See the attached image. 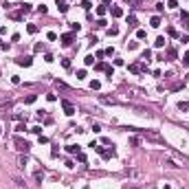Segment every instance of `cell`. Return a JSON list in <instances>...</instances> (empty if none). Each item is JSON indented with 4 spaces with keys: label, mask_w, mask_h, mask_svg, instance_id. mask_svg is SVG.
<instances>
[{
    "label": "cell",
    "mask_w": 189,
    "mask_h": 189,
    "mask_svg": "<svg viewBox=\"0 0 189 189\" xmlns=\"http://www.w3.org/2000/svg\"><path fill=\"white\" fill-rule=\"evenodd\" d=\"M46 38H49L51 42H55V40H57V33H55V31H49V33H46Z\"/></svg>",
    "instance_id": "cell-21"
},
{
    "label": "cell",
    "mask_w": 189,
    "mask_h": 189,
    "mask_svg": "<svg viewBox=\"0 0 189 189\" xmlns=\"http://www.w3.org/2000/svg\"><path fill=\"white\" fill-rule=\"evenodd\" d=\"M26 31H29V33H38V26H35V24H29V26H26Z\"/></svg>",
    "instance_id": "cell-33"
},
{
    "label": "cell",
    "mask_w": 189,
    "mask_h": 189,
    "mask_svg": "<svg viewBox=\"0 0 189 189\" xmlns=\"http://www.w3.org/2000/svg\"><path fill=\"white\" fill-rule=\"evenodd\" d=\"M0 132H2V128H0Z\"/></svg>",
    "instance_id": "cell-46"
},
{
    "label": "cell",
    "mask_w": 189,
    "mask_h": 189,
    "mask_svg": "<svg viewBox=\"0 0 189 189\" xmlns=\"http://www.w3.org/2000/svg\"><path fill=\"white\" fill-rule=\"evenodd\" d=\"M108 2H110V0H103V5H108Z\"/></svg>",
    "instance_id": "cell-45"
},
{
    "label": "cell",
    "mask_w": 189,
    "mask_h": 189,
    "mask_svg": "<svg viewBox=\"0 0 189 189\" xmlns=\"http://www.w3.org/2000/svg\"><path fill=\"white\" fill-rule=\"evenodd\" d=\"M79 7H82L84 11H90V9H92V2H90V0H82V5H79Z\"/></svg>",
    "instance_id": "cell-13"
},
{
    "label": "cell",
    "mask_w": 189,
    "mask_h": 189,
    "mask_svg": "<svg viewBox=\"0 0 189 189\" xmlns=\"http://www.w3.org/2000/svg\"><path fill=\"white\" fill-rule=\"evenodd\" d=\"M176 55H178L176 53V46H169L167 49V59H176Z\"/></svg>",
    "instance_id": "cell-11"
},
{
    "label": "cell",
    "mask_w": 189,
    "mask_h": 189,
    "mask_svg": "<svg viewBox=\"0 0 189 189\" xmlns=\"http://www.w3.org/2000/svg\"><path fill=\"white\" fill-rule=\"evenodd\" d=\"M73 40H75L73 33H64V35H62V44H64V46H70V44H73Z\"/></svg>",
    "instance_id": "cell-6"
},
{
    "label": "cell",
    "mask_w": 189,
    "mask_h": 189,
    "mask_svg": "<svg viewBox=\"0 0 189 189\" xmlns=\"http://www.w3.org/2000/svg\"><path fill=\"white\" fill-rule=\"evenodd\" d=\"M16 64H18V66H24V68H26V66L33 64V57H31V55H22V57L16 59Z\"/></svg>",
    "instance_id": "cell-5"
},
{
    "label": "cell",
    "mask_w": 189,
    "mask_h": 189,
    "mask_svg": "<svg viewBox=\"0 0 189 189\" xmlns=\"http://www.w3.org/2000/svg\"><path fill=\"white\" fill-rule=\"evenodd\" d=\"M92 132H101V125H99V123H92Z\"/></svg>",
    "instance_id": "cell-43"
},
{
    "label": "cell",
    "mask_w": 189,
    "mask_h": 189,
    "mask_svg": "<svg viewBox=\"0 0 189 189\" xmlns=\"http://www.w3.org/2000/svg\"><path fill=\"white\" fill-rule=\"evenodd\" d=\"M66 152L68 154H79L82 149H79V145H66Z\"/></svg>",
    "instance_id": "cell-10"
},
{
    "label": "cell",
    "mask_w": 189,
    "mask_h": 189,
    "mask_svg": "<svg viewBox=\"0 0 189 189\" xmlns=\"http://www.w3.org/2000/svg\"><path fill=\"white\" fill-rule=\"evenodd\" d=\"M182 66H185V68H189V51L185 53V57H182Z\"/></svg>",
    "instance_id": "cell-26"
},
{
    "label": "cell",
    "mask_w": 189,
    "mask_h": 189,
    "mask_svg": "<svg viewBox=\"0 0 189 189\" xmlns=\"http://www.w3.org/2000/svg\"><path fill=\"white\" fill-rule=\"evenodd\" d=\"M62 66L64 68H70V59H62Z\"/></svg>",
    "instance_id": "cell-40"
},
{
    "label": "cell",
    "mask_w": 189,
    "mask_h": 189,
    "mask_svg": "<svg viewBox=\"0 0 189 189\" xmlns=\"http://www.w3.org/2000/svg\"><path fill=\"white\" fill-rule=\"evenodd\" d=\"M90 88H92V90H99V88H101V84H99L97 79H92V82H90Z\"/></svg>",
    "instance_id": "cell-24"
},
{
    "label": "cell",
    "mask_w": 189,
    "mask_h": 189,
    "mask_svg": "<svg viewBox=\"0 0 189 189\" xmlns=\"http://www.w3.org/2000/svg\"><path fill=\"white\" fill-rule=\"evenodd\" d=\"M167 35H172V38H174V35H176V29H174V26H167Z\"/></svg>",
    "instance_id": "cell-37"
},
{
    "label": "cell",
    "mask_w": 189,
    "mask_h": 189,
    "mask_svg": "<svg viewBox=\"0 0 189 189\" xmlns=\"http://www.w3.org/2000/svg\"><path fill=\"white\" fill-rule=\"evenodd\" d=\"M55 5H57L59 13H66V11H68V2H66V0H55Z\"/></svg>",
    "instance_id": "cell-7"
},
{
    "label": "cell",
    "mask_w": 189,
    "mask_h": 189,
    "mask_svg": "<svg viewBox=\"0 0 189 189\" xmlns=\"http://www.w3.org/2000/svg\"><path fill=\"white\" fill-rule=\"evenodd\" d=\"M167 7H169V9H176V7H178V0H169V2H167Z\"/></svg>",
    "instance_id": "cell-31"
},
{
    "label": "cell",
    "mask_w": 189,
    "mask_h": 189,
    "mask_svg": "<svg viewBox=\"0 0 189 189\" xmlns=\"http://www.w3.org/2000/svg\"><path fill=\"white\" fill-rule=\"evenodd\" d=\"M46 143H49V139H46V136H42V134H40V145H46Z\"/></svg>",
    "instance_id": "cell-42"
},
{
    "label": "cell",
    "mask_w": 189,
    "mask_h": 189,
    "mask_svg": "<svg viewBox=\"0 0 189 189\" xmlns=\"http://www.w3.org/2000/svg\"><path fill=\"white\" fill-rule=\"evenodd\" d=\"M38 13H42V16H44V13H46V7H44V5H40V7H38Z\"/></svg>",
    "instance_id": "cell-39"
},
{
    "label": "cell",
    "mask_w": 189,
    "mask_h": 189,
    "mask_svg": "<svg viewBox=\"0 0 189 189\" xmlns=\"http://www.w3.org/2000/svg\"><path fill=\"white\" fill-rule=\"evenodd\" d=\"M180 22H182V26H189V13H187V11H182V13H180Z\"/></svg>",
    "instance_id": "cell-12"
},
{
    "label": "cell",
    "mask_w": 189,
    "mask_h": 189,
    "mask_svg": "<svg viewBox=\"0 0 189 189\" xmlns=\"http://www.w3.org/2000/svg\"><path fill=\"white\" fill-rule=\"evenodd\" d=\"M154 44H156L158 49H163V46H165V38H156V42H154Z\"/></svg>",
    "instance_id": "cell-25"
},
{
    "label": "cell",
    "mask_w": 189,
    "mask_h": 189,
    "mask_svg": "<svg viewBox=\"0 0 189 189\" xmlns=\"http://www.w3.org/2000/svg\"><path fill=\"white\" fill-rule=\"evenodd\" d=\"M178 110H180V112L189 110V103H187V101H180V103H178Z\"/></svg>",
    "instance_id": "cell-18"
},
{
    "label": "cell",
    "mask_w": 189,
    "mask_h": 189,
    "mask_svg": "<svg viewBox=\"0 0 189 189\" xmlns=\"http://www.w3.org/2000/svg\"><path fill=\"white\" fill-rule=\"evenodd\" d=\"M84 77H86V68H79L77 70V79H84Z\"/></svg>",
    "instance_id": "cell-28"
},
{
    "label": "cell",
    "mask_w": 189,
    "mask_h": 189,
    "mask_svg": "<svg viewBox=\"0 0 189 189\" xmlns=\"http://www.w3.org/2000/svg\"><path fill=\"white\" fill-rule=\"evenodd\" d=\"M84 62H86V66H90V64H92V62H95V57H92V55H88V57L84 59Z\"/></svg>",
    "instance_id": "cell-38"
},
{
    "label": "cell",
    "mask_w": 189,
    "mask_h": 189,
    "mask_svg": "<svg viewBox=\"0 0 189 189\" xmlns=\"http://www.w3.org/2000/svg\"><path fill=\"white\" fill-rule=\"evenodd\" d=\"M16 148L20 149V152H24V154H26V152L31 149V145H29V141H22V139H18V136H16Z\"/></svg>",
    "instance_id": "cell-4"
},
{
    "label": "cell",
    "mask_w": 189,
    "mask_h": 189,
    "mask_svg": "<svg viewBox=\"0 0 189 189\" xmlns=\"http://www.w3.org/2000/svg\"><path fill=\"white\" fill-rule=\"evenodd\" d=\"M110 13H112V18H121V16H123V9H121V7H112V9H110Z\"/></svg>",
    "instance_id": "cell-8"
},
{
    "label": "cell",
    "mask_w": 189,
    "mask_h": 189,
    "mask_svg": "<svg viewBox=\"0 0 189 189\" xmlns=\"http://www.w3.org/2000/svg\"><path fill=\"white\" fill-rule=\"evenodd\" d=\"M152 59V51H143V62H149Z\"/></svg>",
    "instance_id": "cell-22"
},
{
    "label": "cell",
    "mask_w": 189,
    "mask_h": 189,
    "mask_svg": "<svg viewBox=\"0 0 189 189\" xmlns=\"http://www.w3.org/2000/svg\"><path fill=\"white\" fill-rule=\"evenodd\" d=\"M101 101H103V103H115V99H112V97H101Z\"/></svg>",
    "instance_id": "cell-36"
},
{
    "label": "cell",
    "mask_w": 189,
    "mask_h": 189,
    "mask_svg": "<svg viewBox=\"0 0 189 189\" xmlns=\"http://www.w3.org/2000/svg\"><path fill=\"white\" fill-rule=\"evenodd\" d=\"M106 5H101V7H97V16H106Z\"/></svg>",
    "instance_id": "cell-19"
},
{
    "label": "cell",
    "mask_w": 189,
    "mask_h": 189,
    "mask_svg": "<svg viewBox=\"0 0 189 189\" xmlns=\"http://www.w3.org/2000/svg\"><path fill=\"white\" fill-rule=\"evenodd\" d=\"M108 35H110V38L119 35V26H110V29H108Z\"/></svg>",
    "instance_id": "cell-16"
},
{
    "label": "cell",
    "mask_w": 189,
    "mask_h": 189,
    "mask_svg": "<svg viewBox=\"0 0 189 189\" xmlns=\"http://www.w3.org/2000/svg\"><path fill=\"white\" fill-rule=\"evenodd\" d=\"M24 130H26L24 123H18V125H16V132H24Z\"/></svg>",
    "instance_id": "cell-34"
},
{
    "label": "cell",
    "mask_w": 189,
    "mask_h": 189,
    "mask_svg": "<svg viewBox=\"0 0 189 189\" xmlns=\"http://www.w3.org/2000/svg\"><path fill=\"white\" fill-rule=\"evenodd\" d=\"M149 26H154V29H158V26H161V18H158V16H154L152 20H149Z\"/></svg>",
    "instance_id": "cell-14"
},
{
    "label": "cell",
    "mask_w": 189,
    "mask_h": 189,
    "mask_svg": "<svg viewBox=\"0 0 189 189\" xmlns=\"http://www.w3.org/2000/svg\"><path fill=\"white\" fill-rule=\"evenodd\" d=\"M24 101H26V103H33V101H35V95H29V97H26Z\"/></svg>",
    "instance_id": "cell-41"
},
{
    "label": "cell",
    "mask_w": 189,
    "mask_h": 189,
    "mask_svg": "<svg viewBox=\"0 0 189 189\" xmlns=\"http://www.w3.org/2000/svg\"><path fill=\"white\" fill-rule=\"evenodd\" d=\"M62 110H64V115H68V117L75 115V106L70 101H66V99H62Z\"/></svg>",
    "instance_id": "cell-3"
},
{
    "label": "cell",
    "mask_w": 189,
    "mask_h": 189,
    "mask_svg": "<svg viewBox=\"0 0 189 189\" xmlns=\"http://www.w3.org/2000/svg\"><path fill=\"white\" fill-rule=\"evenodd\" d=\"M95 152L101 154V158H106V161L115 156V149H108V148H97V145H95Z\"/></svg>",
    "instance_id": "cell-2"
},
{
    "label": "cell",
    "mask_w": 189,
    "mask_h": 189,
    "mask_svg": "<svg viewBox=\"0 0 189 189\" xmlns=\"http://www.w3.org/2000/svg\"><path fill=\"white\" fill-rule=\"evenodd\" d=\"M148 70V64L145 62H136V64H130V73L139 75V73H145Z\"/></svg>",
    "instance_id": "cell-1"
},
{
    "label": "cell",
    "mask_w": 189,
    "mask_h": 189,
    "mask_svg": "<svg viewBox=\"0 0 189 189\" xmlns=\"http://www.w3.org/2000/svg\"><path fill=\"white\" fill-rule=\"evenodd\" d=\"M136 49H139V42H134V40L128 42V51H136Z\"/></svg>",
    "instance_id": "cell-17"
},
{
    "label": "cell",
    "mask_w": 189,
    "mask_h": 189,
    "mask_svg": "<svg viewBox=\"0 0 189 189\" xmlns=\"http://www.w3.org/2000/svg\"><path fill=\"white\" fill-rule=\"evenodd\" d=\"M33 51H35V53H40V51H44V42H38V44H35V49H33Z\"/></svg>",
    "instance_id": "cell-27"
},
{
    "label": "cell",
    "mask_w": 189,
    "mask_h": 189,
    "mask_svg": "<svg viewBox=\"0 0 189 189\" xmlns=\"http://www.w3.org/2000/svg\"><path fill=\"white\" fill-rule=\"evenodd\" d=\"M35 180H38V182L44 180V172H35Z\"/></svg>",
    "instance_id": "cell-29"
},
{
    "label": "cell",
    "mask_w": 189,
    "mask_h": 189,
    "mask_svg": "<svg viewBox=\"0 0 189 189\" xmlns=\"http://www.w3.org/2000/svg\"><path fill=\"white\" fill-rule=\"evenodd\" d=\"M136 38H139V40H145V38H148V33L143 31V29H139V31H136Z\"/></svg>",
    "instance_id": "cell-20"
},
{
    "label": "cell",
    "mask_w": 189,
    "mask_h": 189,
    "mask_svg": "<svg viewBox=\"0 0 189 189\" xmlns=\"http://www.w3.org/2000/svg\"><path fill=\"white\" fill-rule=\"evenodd\" d=\"M79 29H82V26L77 24V22H70V31H79Z\"/></svg>",
    "instance_id": "cell-35"
},
{
    "label": "cell",
    "mask_w": 189,
    "mask_h": 189,
    "mask_svg": "<svg viewBox=\"0 0 189 189\" xmlns=\"http://www.w3.org/2000/svg\"><path fill=\"white\" fill-rule=\"evenodd\" d=\"M108 64H103V62H99V64H95V70H106Z\"/></svg>",
    "instance_id": "cell-23"
},
{
    "label": "cell",
    "mask_w": 189,
    "mask_h": 189,
    "mask_svg": "<svg viewBox=\"0 0 189 189\" xmlns=\"http://www.w3.org/2000/svg\"><path fill=\"white\" fill-rule=\"evenodd\" d=\"M106 75H108V79H112V77H115V70L108 66V68H106Z\"/></svg>",
    "instance_id": "cell-30"
},
{
    "label": "cell",
    "mask_w": 189,
    "mask_h": 189,
    "mask_svg": "<svg viewBox=\"0 0 189 189\" xmlns=\"http://www.w3.org/2000/svg\"><path fill=\"white\" fill-rule=\"evenodd\" d=\"M22 16H24V11H22V9H20V11H11V13H9V18H11V20H20Z\"/></svg>",
    "instance_id": "cell-9"
},
{
    "label": "cell",
    "mask_w": 189,
    "mask_h": 189,
    "mask_svg": "<svg viewBox=\"0 0 189 189\" xmlns=\"http://www.w3.org/2000/svg\"><path fill=\"white\" fill-rule=\"evenodd\" d=\"M31 132H33V134H42V128H40V125H33Z\"/></svg>",
    "instance_id": "cell-32"
},
{
    "label": "cell",
    "mask_w": 189,
    "mask_h": 189,
    "mask_svg": "<svg viewBox=\"0 0 189 189\" xmlns=\"http://www.w3.org/2000/svg\"><path fill=\"white\" fill-rule=\"evenodd\" d=\"M2 44H5V42H2V40H0V49H2Z\"/></svg>",
    "instance_id": "cell-44"
},
{
    "label": "cell",
    "mask_w": 189,
    "mask_h": 189,
    "mask_svg": "<svg viewBox=\"0 0 189 189\" xmlns=\"http://www.w3.org/2000/svg\"><path fill=\"white\" fill-rule=\"evenodd\" d=\"M136 22H139V20H136V16H134V13H130V16H128V24H130V26H136Z\"/></svg>",
    "instance_id": "cell-15"
}]
</instances>
